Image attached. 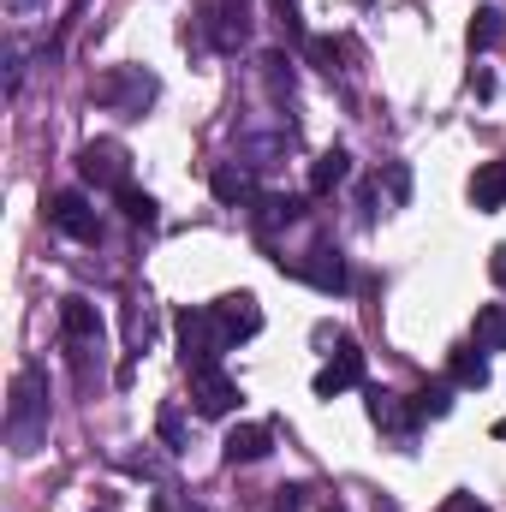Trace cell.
<instances>
[{"mask_svg": "<svg viewBox=\"0 0 506 512\" xmlns=\"http://www.w3.org/2000/svg\"><path fill=\"white\" fill-rule=\"evenodd\" d=\"M370 423H376V429H387V435H399V441H405V435H411V429H417V411H411V405H405V399H399V393H370Z\"/></svg>", "mask_w": 506, "mask_h": 512, "instance_id": "13", "label": "cell"}, {"mask_svg": "<svg viewBox=\"0 0 506 512\" xmlns=\"http://www.w3.org/2000/svg\"><path fill=\"white\" fill-rule=\"evenodd\" d=\"M471 334H477V352H506V304H483Z\"/></svg>", "mask_w": 506, "mask_h": 512, "instance_id": "16", "label": "cell"}, {"mask_svg": "<svg viewBox=\"0 0 506 512\" xmlns=\"http://www.w3.org/2000/svg\"><path fill=\"white\" fill-rule=\"evenodd\" d=\"M364 382V352L352 346V340H340V352L316 370V399H334V393H346V387Z\"/></svg>", "mask_w": 506, "mask_h": 512, "instance_id": "11", "label": "cell"}, {"mask_svg": "<svg viewBox=\"0 0 506 512\" xmlns=\"http://www.w3.org/2000/svg\"><path fill=\"white\" fill-rule=\"evenodd\" d=\"M173 328H179V358H185V370H209V364H221L227 334H221L215 310H179Z\"/></svg>", "mask_w": 506, "mask_h": 512, "instance_id": "2", "label": "cell"}, {"mask_svg": "<svg viewBox=\"0 0 506 512\" xmlns=\"http://www.w3.org/2000/svg\"><path fill=\"white\" fill-rule=\"evenodd\" d=\"M155 512H179V507H173V501H167V495H155Z\"/></svg>", "mask_w": 506, "mask_h": 512, "instance_id": "29", "label": "cell"}, {"mask_svg": "<svg viewBox=\"0 0 506 512\" xmlns=\"http://www.w3.org/2000/svg\"><path fill=\"white\" fill-rule=\"evenodd\" d=\"M209 191H215V203L239 209V203H251V173H245L239 161H221V167L209 173Z\"/></svg>", "mask_w": 506, "mask_h": 512, "instance_id": "15", "label": "cell"}, {"mask_svg": "<svg viewBox=\"0 0 506 512\" xmlns=\"http://www.w3.org/2000/svg\"><path fill=\"white\" fill-rule=\"evenodd\" d=\"M322 512H346V507H340V501H334V507H322Z\"/></svg>", "mask_w": 506, "mask_h": 512, "instance_id": "30", "label": "cell"}, {"mask_svg": "<svg viewBox=\"0 0 506 512\" xmlns=\"http://www.w3.org/2000/svg\"><path fill=\"white\" fill-rule=\"evenodd\" d=\"M126 143H114V137H96V143H84V155H78V173L90 179V185H102V191H126Z\"/></svg>", "mask_w": 506, "mask_h": 512, "instance_id": "4", "label": "cell"}, {"mask_svg": "<svg viewBox=\"0 0 506 512\" xmlns=\"http://www.w3.org/2000/svg\"><path fill=\"white\" fill-rule=\"evenodd\" d=\"M161 441H167L173 453H179V441H185V429H179V411H173V405L161 411Z\"/></svg>", "mask_w": 506, "mask_h": 512, "instance_id": "24", "label": "cell"}, {"mask_svg": "<svg viewBox=\"0 0 506 512\" xmlns=\"http://www.w3.org/2000/svg\"><path fill=\"white\" fill-rule=\"evenodd\" d=\"M447 376L459 387H489V364H483V352H471V346H459L453 358H447Z\"/></svg>", "mask_w": 506, "mask_h": 512, "instance_id": "18", "label": "cell"}, {"mask_svg": "<svg viewBox=\"0 0 506 512\" xmlns=\"http://www.w3.org/2000/svg\"><path fill=\"white\" fill-rule=\"evenodd\" d=\"M471 203H477V209H501L506 203V155L483 161V167L471 173Z\"/></svg>", "mask_w": 506, "mask_h": 512, "instance_id": "14", "label": "cell"}, {"mask_svg": "<svg viewBox=\"0 0 506 512\" xmlns=\"http://www.w3.org/2000/svg\"><path fill=\"white\" fill-rule=\"evenodd\" d=\"M60 334H66V346H72L78 364H84V352L102 346V316H96V304H84V298H60Z\"/></svg>", "mask_w": 506, "mask_h": 512, "instance_id": "7", "label": "cell"}, {"mask_svg": "<svg viewBox=\"0 0 506 512\" xmlns=\"http://www.w3.org/2000/svg\"><path fill=\"white\" fill-rule=\"evenodd\" d=\"M268 447H274V435H268L262 423H239V429H227L221 459H227V465H256V459H268Z\"/></svg>", "mask_w": 506, "mask_h": 512, "instance_id": "12", "label": "cell"}, {"mask_svg": "<svg viewBox=\"0 0 506 512\" xmlns=\"http://www.w3.org/2000/svg\"><path fill=\"white\" fill-rule=\"evenodd\" d=\"M102 512H108V507H102Z\"/></svg>", "mask_w": 506, "mask_h": 512, "instance_id": "31", "label": "cell"}, {"mask_svg": "<svg viewBox=\"0 0 506 512\" xmlns=\"http://www.w3.org/2000/svg\"><path fill=\"white\" fill-rule=\"evenodd\" d=\"M411 411H417V423H423V417H447V411H453V387L447 382L417 387V393H411Z\"/></svg>", "mask_w": 506, "mask_h": 512, "instance_id": "21", "label": "cell"}, {"mask_svg": "<svg viewBox=\"0 0 506 512\" xmlns=\"http://www.w3.org/2000/svg\"><path fill=\"white\" fill-rule=\"evenodd\" d=\"M274 512H304V489H274Z\"/></svg>", "mask_w": 506, "mask_h": 512, "instance_id": "25", "label": "cell"}, {"mask_svg": "<svg viewBox=\"0 0 506 512\" xmlns=\"http://www.w3.org/2000/svg\"><path fill=\"white\" fill-rule=\"evenodd\" d=\"M346 173H352V155H346V149H328V155H316V167H310V191H334V185H346Z\"/></svg>", "mask_w": 506, "mask_h": 512, "instance_id": "17", "label": "cell"}, {"mask_svg": "<svg viewBox=\"0 0 506 512\" xmlns=\"http://www.w3.org/2000/svg\"><path fill=\"white\" fill-rule=\"evenodd\" d=\"M465 36H471V48L483 54V48H495V42H501V36H506V18H501V12H495V6H483V12L471 18V30H465Z\"/></svg>", "mask_w": 506, "mask_h": 512, "instance_id": "22", "label": "cell"}, {"mask_svg": "<svg viewBox=\"0 0 506 512\" xmlns=\"http://www.w3.org/2000/svg\"><path fill=\"white\" fill-rule=\"evenodd\" d=\"M42 435H48V382L36 364H24L12 376V399H6V441L18 453H36Z\"/></svg>", "mask_w": 506, "mask_h": 512, "instance_id": "1", "label": "cell"}, {"mask_svg": "<svg viewBox=\"0 0 506 512\" xmlns=\"http://www.w3.org/2000/svg\"><path fill=\"white\" fill-rule=\"evenodd\" d=\"M304 215V197H262L256 203V227L268 233V227H292Z\"/></svg>", "mask_w": 506, "mask_h": 512, "instance_id": "19", "label": "cell"}, {"mask_svg": "<svg viewBox=\"0 0 506 512\" xmlns=\"http://www.w3.org/2000/svg\"><path fill=\"white\" fill-rule=\"evenodd\" d=\"M209 310H215V322H221L227 346H233V340H251V334H262V304H256L251 292H227V298H215Z\"/></svg>", "mask_w": 506, "mask_h": 512, "instance_id": "9", "label": "cell"}, {"mask_svg": "<svg viewBox=\"0 0 506 512\" xmlns=\"http://www.w3.org/2000/svg\"><path fill=\"white\" fill-rule=\"evenodd\" d=\"M274 12H280V24H286V30H292V36H298V30H304V24H298V0H274Z\"/></svg>", "mask_w": 506, "mask_h": 512, "instance_id": "27", "label": "cell"}, {"mask_svg": "<svg viewBox=\"0 0 506 512\" xmlns=\"http://www.w3.org/2000/svg\"><path fill=\"white\" fill-rule=\"evenodd\" d=\"M245 36H251V6H245V0H215V6H209V48L233 54Z\"/></svg>", "mask_w": 506, "mask_h": 512, "instance_id": "10", "label": "cell"}, {"mask_svg": "<svg viewBox=\"0 0 506 512\" xmlns=\"http://www.w3.org/2000/svg\"><path fill=\"white\" fill-rule=\"evenodd\" d=\"M435 512H489V507H483L477 495H447V501H441Z\"/></svg>", "mask_w": 506, "mask_h": 512, "instance_id": "26", "label": "cell"}, {"mask_svg": "<svg viewBox=\"0 0 506 512\" xmlns=\"http://www.w3.org/2000/svg\"><path fill=\"white\" fill-rule=\"evenodd\" d=\"M191 405H197V417H227V411L239 405V382H233L221 364L191 370Z\"/></svg>", "mask_w": 506, "mask_h": 512, "instance_id": "6", "label": "cell"}, {"mask_svg": "<svg viewBox=\"0 0 506 512\" xmlns=\"http://www.w3.org/2000/svg\"><path fill=\"white\" fill-rule=\"evenodd\" d=\"M96 102H102V108H114V114H143V108L155 102V78H149L143 66L108 72V78H96Z\"/></svg>", "mask_w": 506, "mask_h": 512, "instance_id": "3", "label": "cell"}, {"mask_svg": "<svg viewBox=\"0 0 506 512\" xmlns=\"http://www.w3.org/2000/svg\"><path fill=\"white\" fill-rule=\"evenodd\" d=\"M114 197H120V209H126V221H131V227H155V221H161V203H155L149 191L126 185V191H114Z\"/></svg>", "mask_w": 506, "mask_h": 512, "instance_id": "20", "label": "cell"}, {"mask_svg": "<svg viewBox=\"0 0 506 512\" xmlns=\"http://www.w3.org/2000/svg\"><path fill=\"white\" fill-rule=\"evenodd\" d=\"M292 274H298V280H310V286H316V292H328V298H334V292H346V256L334 251V245L304 251L298 262H292Z\"/></svg>", "mask_w": 506, "mask_h": 512, "instance_id": "8", "label": "cell"}, {"mask_svg": "<svg viewBox=\"0 0 506 512\" xmlns=\"http://www.w3.org/2000/svg\"><path fill=\"white\" fill-rule=\"evenodd\" d=\"M489 274H495V286H506V245H495V256H489Z\"/></svg>", "mask_w": 506, "mask_h": 512, "instance_id": "28", "label": "cell"}, {"mask_svg": "<svg viewBox=\"0 0 506 512\" xmlns=\"http://www.w3.org/2000/svg\"><path fill=\"white\" fill-rule=\"evenodd\" d=\"M48 221H54L66 239H78V245H96V239H102V221H96V209H90L84 191H54V197H48Z\"/></svg>", "mask_w": 506, "mask_h": 512, "instance_id": "5", "label": "cell"}, {"mask_svg": "<svg viewBox=\"0 0 506 512\" xmlns=\"http://www.w3.org/2000/svg\"><path fill=\"white\" fill-rule=\"evenodd\" d=\"M126 346H131V352H143V346H149V310H143V304H131V310H126Z\"/></svg>", "mask_w": 506, "mask_h": 512, "instance_id": "23", "label": "cell"}]
</instances>
